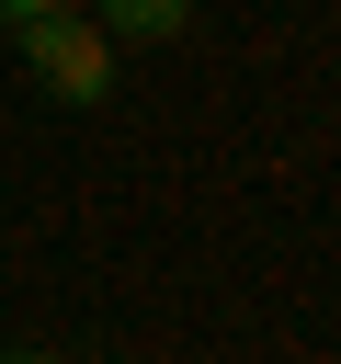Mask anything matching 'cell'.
<instances>
[{
	"mask_svg": "<svg viewBox=\"0 0 341 364\" xmlns=\"http://www.w3.org/2000/svg\"><path fill=\"white\" fill-rule=\"evenodd\" d=\"M57 11H68V0H0V23H11V34H34V23H57Z\"/></svg>",
	"mask_w": 341,
	"mask_h": 364,
	"instance_id": "cell-3",
	"label": "cell"
},
{
	"mask_svg": "<svg viewBox=\"0 0 341 364\" xmlns=\"http://www.w3.org/2000/svg\"><path fill=\"white\" fill-rule=\"evenodd\" d=\"M182 23H193V0H102V34H136V46H159Z\"/></svg>",
	"mask_w": 341,
	"mask_h": 364,
	"instance_id": "cell-2",
	"label": "cell"
},
{
	"mask_svg": "<svg viewBox=\"0 0 341 364\" xmlns=\"http://www.w3.org/2000/svg\"><path fill=\"white\" fill-rule=\"evenodd\" d=\"M23 68H34L57 102H102V91H114V34H102V23H80V11H57V23H34V34H23Z\"/></svg>",
	"mask_w": 341,
	"mask_h": 364,
	"instance_id": "cell-1",
	"label": "cell"
},
{
	"mask_svg": "<svg viewBox=\"0 0 341 364\" xmlns=\"http://www.w3.org/2000/svg\"><path fill=\"white\" fill-rule=\"evenodd\" d=\"M0 364H57V353H0Z\"/></svg>",
	"mask_w": 341,
	"mask_h": 364,
	"instance_id": "cell-4",
	"label": "cell"
}]
</instances>
